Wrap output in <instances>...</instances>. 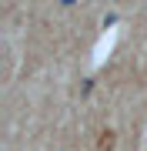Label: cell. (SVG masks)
Here are the masks:
<instances>
[{
    "label": "cell",
    "mask_w": 147,
    "mask_h": 151,
    "mask_svg": "<svg viewBox=\"0 0 147 151\" xmlns=\"http://www.w3.org/2000/svg\"><path fill=\"white\" fill-rule=\"evenodd\" d=\"M110 145H114V134L104 131V134H100V151H110Z\"/></svg>",
    "instance_id": "6da1fadb"
}]
</instances>
